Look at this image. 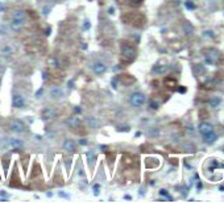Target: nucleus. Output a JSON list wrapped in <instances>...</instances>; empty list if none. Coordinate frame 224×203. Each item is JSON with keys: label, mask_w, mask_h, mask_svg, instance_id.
<instances>
[{"label": "nucleus", "mask_w": 224, "mask_h": 203, "mask_svg": "<svg viewBox=\"0 0 224 203\" xmlns=\"http://www.w3.org/2000/svg\"><path fill=\"white\" fill-rule=\"evenodd\" d=\"M145 100H146L145 95L142 93H140V91H136V93H133L129 96V103L132 107H135V108H141L144 106V103H145Z\"/></svg>", "instance_id": "obj_1"}, {"label": "nucleus", "mask_w": 224, "mask_h": 203, "mask_svg": "<svg viewBox=\"0 0 224 203\" xmlns=\"http://www.w3.org/2000/svg\"><path fill=\"white\" fill-rule=\"evenodd\" d=\"M9 131L13 133H23L26 131V125L24 124L21 120H19V119H15V120H12L9 123Z\"/></svg>", "instance_id": "obj_2"}, {"label": "nucleus", "mask_w": 224, "mask_h": 203, "mask_svg": "<svg viewBox=\"0 0 224 203\" xmlns=\"http://www.w3.org/2000/svg\"><path fill=\"white\" fill-rule=\"evenodd\" d=\"M219 58H220V54L216 49H208L206 51V63L207 65H215Z\"/></svg>", "instance_id": "obj_3"}, {"label": "nucleus", "mask_w": 224, "mask_h": 203, "mask_svg": "<svg viewBox=\"0 0 224 203\" xmlns=\"http://www.w3.org/2000/svg\"><path fill=\"white\" fill-rule=\"evenodd\" d=\"M121 55H123V58L128 59V61H132V59H135V57H136L135 47H132L131 45H123V47H121Z\"/></svg>", "instance_id": "obj_4"}, {"label": "nucleus", "mask_w": 224, "mask_h": 203, "mask_svg": "<svg viewBox=\"0 0 224 203\" xmlns=\"http://www.w3.org/2000/svg\"><path fill=\"white\" fill-rule=\"evenodd\" d=\"M58 116V110L53 108V107H47L42 111V119L44 120H51V119Z\"/></svg>", "instance_id": "obj_5"}, {"label": "nucleus", "mask_w": 224, "mask_h": 203, "mask_svg": "<svg viewBox=\"0 0 224 203\" xmlns=\"http://www.w3.org/2000/svg\"><path fill=\"white\" fill-rule=\"evenodd\" d=\"M93 70H94V73L96 75H103L107 71V65L104 62H102V61H96L94 63V66H93Z\"/></svg>", "instance_id": "obj_6"}, {"label": "nucleus", "mask_w": 224, "mask_h": 203, "mask_svg": "<svg viewBox=\"0 0 224 203\" xmlns=\"http://www.w3.org/2000/svg\"><path fill=\"white\" fill-rule=\"evenodd\" d=\"M12 106L15 108H23L25 106V98L21 96V95H15L13 99H12Z\"/></svg>", "instance_id": "obj_7"}, {"label": "nucleus", "mask_w": 224, "mask_h": 203, "mask_svg": "<svg viewBox=\"0 0 224 203\" xmlns=\"http://www.w3.org/2000/svg\"><path fill=\"white\" fill-rule=\"evenodd\" d=\"M81 124H82V121H81V119H79L78 116H70L69 119H67V125H69L70 128H73V129L79 128Z\"/></svg>", "instance_id": "obj_8"}, {"label": "nucleus", "mask_w": 224, "mask_h": 203, "mask_svg": "<svg viewBox=\"0 0 224 203\" xmlns=\"http://www.w3.org/2000/svg\"><path fill=\"white\" fill-rule=\"evenodd\" d=\"M198 129H199V132H201L202 135H206V133H208V132H212L214 127L211 125L210 123H207V121H202L201 124H199Z\"/></svg>", "instance_id": "obj_9"}, {"label": "nucleus", "mask_w": 224, "mask_h": 203, "mask_svg": "<svg viewBox=\"0 0 224 203\" xmlns=\"http://www.w3.org/2000/svg\"><path fill=\"white\" fill-rule=\"evenodd\" d=\"M75 148H77V145H75V142L73 140H65L63 142V150H66L67 153H74L75 152Z\"/></svg>", "instance_id": "obj_10"}, {"label": "nucleus", "mask_w": 224, "mask_h": 203, "mask_svg": "<svg viewBox=\"0 0 224 203\" xmlns=\"http://www.w3.org/2000/svg\"><path fill=\"white\" fill-rule=\"evenodd\" d=\"M9 26H11V29H12V30H15V32H20V30L23 29V26H24V21H23V20H15V19H12V20H11Z\"/></svg>", "instance_id": "obj_11"}, {"label": "nucleus", "mask_w": 224, "mask_h": 203, "mask_svg": "<svg viewBox=\"0 0 224 203\" xmlns=\"http://www.w3.org/2000/svg\"><path fill=\"white\" fill-rule=\"evenodd\" d=\"M216 138H218V136H216V133H215L214 131L212 132H208V133L203 135V140H205V142H207V144H214Z\"/></svg>", "instance_id": "obj_12"}, {"label": "nucleus", "mask_w": 224, "mask_h": 203, "mask_svg": "<svg viewBox=\"0 0 224 203\" xmlns=\"http://www.w3.org/2000/svg\"><path fill=\"white\" fill-rule=\"evenodd\" d=\"M9 145L15 149H20L24 146V142H23V140H20L17 137H12V138H9Z\"/></svg>", "instance_id": "obj_13"}, {"label": "nucleus", "mask_w": 224, "mask_h": 203, "mask_svg": "<svg viewBox=\"0 0 224 203\" xmlns=\"http://www.w3.org/2000/svg\"><path fill=\"white\" fill-rule=\"evenodd\" d=\"M25 17H26V15L23 9H16L12 13V19H15V20H23V21H25Z\"/></svg>", "instance_id": "obj_14"}, {"label": "nucleus", "mask_w": 224, "mask_h": 203, "mask_svg": "<svg viewBox=\"0 0 224 203\" xmlns=\"http://www.w3.org/2000/svg\"><path fill=\"white\" fill-rule=\"evenodd\" d=\"M50 96L53 99H59L63 96V91L59 89V87H53V89L50 90Z\"/></svg>", "instance_id": "obj_15"}, {"label": "nucleus", "mask_w": 224, "mask_h": 203, "mask_svg": "<svg viewBox=\"0 0 224 203\" xmlns=\"http://www.w3.org/2000/svg\"><path fill=\"white\" fill-rule=\"evenodd\" d=\"M167 69H169V67H167L166 65H157V66H154L153 67V74H165L166 71H167Z\"/></svg>", "instance_id": "obj_16"}, {"label": "nucleus", "mask_w": 224, "mask_h": 203, "mask_svg": "<svg viewBox=\"0 0 224 203\" xmlns=\"http://www.w3.org/2000/svg\"><path fill=\"white\" fill-rule=\"evenodd\" d=\"M86 157H87V160H89L91 166L94 165V161H96V154H95L94 150H89V152L86 153Z\"/></svg>", "instance_id": "obj_17"}, {"label": "nucleus", "mask_w": 224, "mask_h": 203, "mask_svg": "<svg viewBox=\"0 0 224 203\" xmlns=\"http://www.w3.org/2000/svg\"><path fill=\"white\" fill-rule=\"evenodd\" d=\"M183 30H185L186 34H191L194 32V26L191 25V24L189 21H186L185 24H183Z\"/></svg>", "instance_id": "obj_18"}, {"label": "nucleus", "mask_w": 224, "mask_h": 203, "mask_svg": "<svg viewBox=\"0 0 224 203\" xmlns=\"http://www.w3.org/2000/svg\"><path fill=\"white\" fill-rule=\"evenodd\" d=\"M47 63H49V66H51V67H58L59 66V61L55 57H49Z\"/></svg>", "instance_id": "obj_19"}, {"label": "nucleus", "mask_w": 224, "mask_h": 203, "mask_svg": "<svg viewBox=\"0 0 224 203\" xmlns=\"http://www.w3.org/2000/svg\"><path fill=\"white\" fill-rule=\"evenodd\" d=\"M12 53H13V47L9 46V45L4 46L3 49H2V54H3V55H9V54H12Z\"/></svg>", "instance_id": "obj_20"}, {"label": "nucleus", "mask_w": 224, "mask_h": 203, "mask_svg": "<svg viewBox=\"0 0 224 203\" xmlns=\"http://www.w3.org/2000/svg\"><path fill=\"white\" fill-rule=\"evenodd\" d=\"M220 102H222L220 98H211L210 100H208V103H210L211 107H218L219 104H220Z\"/></svg>", "instance_id": "obj_21"}, {"label": "nucleus", "mask_w": 224, "mask_h": 203, "mask_svg": "<svg viewBox=\"0 0 224 203\" xmlns=\"http://www.w3.org/2000/svg\"><path fill=\"white\" fill-rule=\"evenodd\" d=\"M159 195H161V197H163V199L173 201V198H171V197L169 195V193H167V190H165V189H161V190H159Z\"/></svg>", "instance_id": "obj_22"}, {"label": "nucleus", "mask_w": 224, "mask_h": 203, "mask_svg": "<svg viewBox=\"0 0 224 203\" xmlns=\"http://www.w3.org/2000/svg\"><path fill=\"white\" fill-rule=\"evenodd\" d=\"M185 7L187 8V9H190V11H193V9L197 8V5L194 4L193 0H186V2H185Z\"/></svg>", "instance_id": "obj_23"}, {"label": "nucleus", "mask_w": 224, "mask_h": 203, "mask_svg": "<svg viewBox=\"0 0 224 203\" xmlns=\"http://www.w3.org/2000/svg\"><path fill=\"white\" fill-rule=\"evenodd\" d=\"M87 121H89V123H90V125H91V127H94V128H95V127H99V125H100V123H99L95 117H89V119H87Z\"/></svg>", "instance_id": "obj_24"}, {"label": "nucleus", "mask_w": 224, "mask_h": 203, "mask_svg": "<svg viewBox=\"0 0 224 203\" xmlns=\"http://www.w3.org/2000/svg\"><path fill=\"white\" fill-rule=\"evenodd\" d=\"M165 85L169 87H174L175 86V79L174 78H166L165 79Z\"/></svg>", "instance_id": "obj_25"}, {"label": "nucleus", "mask_w": 224, "mask_h": 203, "mask_svg": "<svg viewBox=\"0 0 224 203\" xmlns=\"http://www.w3.org/2000/svg\"><path fill=\"white\" fill-rule=\"evenodd\" d=\"M148 133H149V136H158L159 131L157 128H150L149 131H148Z\"/></svg>", "instance_id": "obj_26"}, {"label": "nucleus", "mask_w": 224, "mask_h": 203, "mask_svg": "<svg viewBox=\"0 0 224 203\" xmlns=\"http://www.w3.org/2000/svg\"><path fill=\"white\" fill-rule=\"evenodd\" d=\"M90 28H91L90 20H85V21H83V30H89Z\"/></svg>", "instance_id": "obj_27"}, {"label": "nucleus", "mask_w": 224, "mask_h": 203, "mask_svg": "<svg viewBox=\"0 0 224 203\" xmlns=\"http://www.w3.org/2000/svg\"><path fill=\"white\" fill-rule=\"evenodd\" d=\"M203 34H205V37L215 38V34H214V32H211V30H205V32H203Z\"/></svg>", "instance_id": "obj_28"}, {"label": "nucleus", "mask_w": 224, "mask_h": 203, "mask_svg": "<svg viewBox=\"0 0 224 203\" xmlns=\"http://www.w3.org/2000/svg\"><path fill=\"white\" fill-rule=\"evenodd\" d=\"M93 190H94V195H99L100 194V185H95Z\"/></svg>", "instance_id": "obj_29"}, {"label": "nucleus", "mask_w": 224, "mask_h": 203, "mask_svg": "<svg viewBox=\"0 0 224 203\" xmlns=\"http://www.w3.org/2000/svg\"><path fill=\"white\" fill-rule=\"evenodd\" d=\"M183 149L187 150V152H194V146L191 144H185V146H183Z\"/></svg>", "instance_id": "obj_30"}, {"label": "nucleus", "mask_w": 224, "mask_h": 203, "mask_svg": "<svg viewBox=\"0 0 224 203\" xmlns=\"http://www.w3.org/2000/svg\"><path fill=\"white\" fill-rule=\"evenodd\" d=\"M149 107H150L152 110H157V108H158V103L154 102V100H152V102L149 103Z\"/></svg>", "instance_id": "obj_31"}, {"label": "nucleus", "mask_w": 224, "mask_h": 203, "mask_svg": "<svg viewBox=\"0 0 224 203\" xmlns=\"http://www.w3.org/2000/svg\"><path fill=\"white\" fill-rule=\"evenodd\" d=\"M195 71H197V73H203V71H205V67H203L202 65H197V67H195Z\"/></svg>", "instance_id": "obj_32"}, {"label": "nucleus", "mask_w": 224, "mask_h": 203, "mask_svg": "<svg viewBox=\"0 0 224 203\" xmlns=\"http://www.w3.org/2000/svg\"><path fill=\"white\" fill-rule=\"evenodd\" d=\"M132 5H140V4H142L144 0H129Z\"/></svg>", "instance_id": "obj_33"}, {"label": "nucleus", "mask_w": 224, "mask_h": 203, "mask_svg": "<svg viewBox=\"0 0 224 203\" xmlns=\"http://www.w3.org/2000/svg\"><path fill=\"white\" fill-rule=\"evenodd\" d=\"M117 131H120V132H127V131H129V127H120V125H117Z\"/></svg>", "instance_id": "obj_34"}, {"label": "nucleus", "mask_w": 224, "mask_h": 203, "mask_svg": "<svg viewBox=\"0 0 224 203\" xmlns=\"http://www.w3.org/2000/svg\"><path fill=\"white\" fill-rule=\"evenodd\" d=\"M42 79H44V81H47V79H49V74H47V71H44V73H42Z\"/></svg>", "instance_id": "obj_35"}, {"label": "nucleus", "mask_w": 224, "mask_h": 203, "mask_svg": "<svg viewBox=\"0 0 224 203\" xmlns=\"http://www.w3.org/2000/svg\"><path fill=\"white\" fill-rule=\"evenodd\" d=\"M81 112H82L81 107H74V114H75V115H79Z\"/></svg>", "instance_id": "obj_36"}, {"label": "nucleus", "mask_w": 224, "mask_h": 203, "mask_svg": "<svg viewBox=\"0 0 224 203\" xmlns=\"http://www.w3.org/2000/svg\"><path fill=\"white\" fill-rule=\"evenodd\" d=\"M42 94H44V89H40V90L37 91V93H36V98H40Z\"/></svg>", "instance_id": "obj_37"}, {"label": "nucleus", "mask_w": 224, "mask_h": 203, "mask_svg": "<svg viewBox=\"0 0 224 203\" xmlns=\"http://www.w3.org/2000/svg\"><path fill=\"white\" fill-rule=\"evenodd\" d=\"M178 91H179V93H181V94H185V93H186V87H183V86H179Z\"/></svg>", "instance_id": "obj_38"}, {"label": "nucleus", "mask_w": 224, "mask_h": 203, "mask_svg": "<svg viewBox=\"0 0 224 203\" xmlns=\"http://www.w3.org/2000/svg\"><path fill=\"white\" fill-rule=\"evenodd\" d=\"M78 144H79V145H86V144H87V140H86V138H81Z\"/></svg>", "instance_id": "obj_39"}, {"label": "nucleus", "mask_w": 224, "mask_h": 203, "mask_svg": "<svg viewBox=\"0 0 224 203\" xmlns=\"http://www.w3.org/2000/svg\"><path fill=\"white\" fill-rule=\"evenodd\" d=\"M67 86H69V89H74V87H73V86H74V82L70 81L69 83H67Z\"/></svg>", "instance_id": "obj_40"}, {"label": "nucleus", "mask_w": 224, "mask_h": 203, "mask_svg": "<svg viewBox=\"0 0 224 203\" xmlns=\"http://www.w3.org/2000/svg\"><path fill=\"white\" fill-rule=\"evenodd\" d=\"M124 199H128V201H131V199H132V197H131V195H124Z\"/></svg>", "instance_id": "obj_41"}, {"label": "nucleus", "mask_w": 224, "mask_h": 203, "mask_svg": "<svg viewBox=\"0 0 224 203\" xmlns=\"http://www.w3.org/2000/svg\"><path fill=\"white\" fill-rule=\"evenodd\" d=\"M59 195H61V197H66V198H69V195H66V194H63V191H59Z\"/></svg>", "instance_id": "obj_42"}, {"label": "nucleus", "mask_w": 224, "mask_h": 203, "mask_svg": "<svg viewBox=\"0 0 224 203\" xmlns=\"http://www.w3.org/2000/svg\"><path fill=\"white\" fill-rule=\"evenodd\" d=\"M49 34H50V28H47V29H46V36H49Z\"/></svg>", "instance_id": "obj_43"}]
</instances>
